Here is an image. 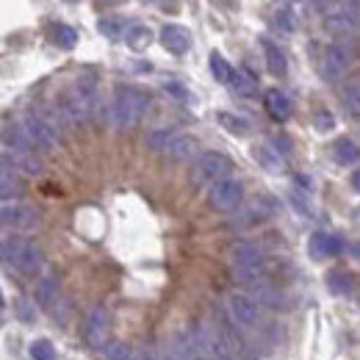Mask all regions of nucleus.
Listing matches in <instances>:
<instances>
[{
  "label": "nucleus",
  "instance_id": "nucleus-1",
  "mask_svg": "<svg viewBox=\"0 0 360 360\" xmlns=\"http://www.w3.org/2000/svg\"><path fill=\"white\" fill-rule=\"evenodd\" d=\"M150 108V94L141 89V86H117L114 89V97H111V125L120 128V131H128V128H136L141 122V117L147 114Z\"/></svg>",
  "mask_w": 360,
  "mask_h": 360
},
{
  "label": "nucleus",
  "instance_id": "nucleus-2",
  "mask_svg": "<svg viewBox=\"0 0 360 360\" xmlns=\"http://www.w3.org/2000/svg\"><path fill=\"white\" fill-rule=\"evenodd\" d=\"M0 261H11L14 269L22 274H39L45 266V255L34 241H25L20 236H0Z\"/></svg>",
  "mask_w": 360,
  "mask_h": 360
},
{
  "label": "nucleus",
  "instance_id": "nucleus-3",
  "mask_svg": "<svg viewBox=\"0 0 360 360\" xmlns=\"http://www.w3.org/2000/svg\"><path fill=\"white\" fill-rule=\"evenodd\" d=\"M94 105H97L94 81H91V78H78V84L67 91V97H64V103H61L58 108H61V114L67 117V122H75V125H78V122H86V120H89Z\"/></svg>",
  "mask_w": 360,
  "mask_h": 360
},
{
  "label": "nucleus",
  "instance_id": "nucleus-4",
  "mask_svg": "<svg viewBox=\"0 0 360 360\" xmlns=\"http://www.w3.org/2000/svg\"><path fill=\"white\" fill-rule=\"evenodd\" d=\"M233 169H236V164L227 155H222V153H202L197 158L194 169H191V178H194V183H200V186H205V183L214 186L219 180L230 178Z\"/></svg>",
  "mask_w": 360,
  "mask_h": 360
},
{
  "label": "nucleus",
  "instance_id": "nucleus-5",
  "mask_svg": "<svg viewBox=\"0 0 360 360\" xmlns=\"http://www.w3.org/2000/svg\"><path fill=\"white\" fill-rule=\"evenodd\" d=\"M22 134L28 136V141L34 144V150H45V153H50V150H56L58 147V139L50 134V128H47L45 122H42V117L34 111V108H28L25 114H22Z\"/></svg>",
  "mask_w": 360,
  "mask_h": 360
},
{
  "label": "nucleus",
  "instance_id": "nucleus-6",
  "mask_svg": "<svg viewBox=\"0 0 360 360\" xmlns=\"http://www.w3.org/2000/svg\"><path fill=\"white\" fill-rule=\"evenodd\" d=\"M241 200H244V186L233 178L219 180L208 188V202L217 211H236L241 205Z\"/></svg>",
  "mask_w": 360,
  "mask_h": 360
},
{
  "label": "nucleus",
  "instance_id": "nucleus-7",
  "mask_svg": "<svg viewBox=\"0 0 360 360\" xmlns=\"http://www.w3.org/2000/svg\"><path fill=\"white\" fill-rule=\"evenodd\" d=\"M349 61H352V53L347 50V45H327L324 47V56H321V75L327 81H338L347 75L349 70Z\"/></svg>",
  "mask_w": 360,
  "mask_h": 360
},
{
  "label": "nucleus",
  "instance_id": "nucleus-8",
  "mask_svg": "<svg viewBox=\"0 0 360 360\" xmlns=\"http://www.w3.org/2000/svg\"><path fill=\"white\" fill-rule=\"evenodd\" d=\"M230 258H233V269L261 271L266 255H264V247H258L255 241H238V244H233Z\"/></svg>",
  "mask_w": 360,
  "mask_h": 360
},
{
  "label": "nucleus",
  "instance_id": "nucleus-9",
  "mask_svg": "<svg viewBox=\"0 0 360 360\" xmlns=\"http://www.w3.org/2000/svg\"><path fill=\"white\" fill-rule=\"evenodd\" d=\"M227 311H230L233 324H238V327H244V330H252V327L261 324V311H258V305H255L252 300H247L244 294H233V297L227 300Z\"/></svg>",
  "mask_w": 360,
  "mask_h": 360
},
{
  "label": "nucleus",
  "instance_id": "nucleus-10",
  "mask_svg": "<svg viewBox=\"0 0 360 360\" xmlns=\"http://www.w3.org/2000/svg\"><path fill=\"white\" fill-rule=\"evenodd\" d=\"M37 208L14 200V202H0V227H31L37 225Z\"/></svg>",
  "mask_w": 360,
  "mask_h": 360
},
{
  "label": "nucleus",
  "instance_id": "nucleus-11",
  "mask_svg": "<svg viewBox=\"0 0 360 360\" xmlns=\"http://www.w3.org/2000/svg\"><path fill=\"white\" fill-rule=\"evenodd\" d=\"M344 250V241L335 236V233H327V230H316L308 241V255L314 261H330L335 255H341Z\"/></svg>",
  "mask_w": 360,
  "mask_h": 360
},
{
  "label": "nucleus",
  "instance_id": "nucleus-12",
  "mask_svg": "<svg viewBox=\"0 0 360 360\" xmlns=\"http://www.w3.org/2000/svg\"><path fill=\"white\" fill-rule=\"evenodd\" d=\"M22 194H25V178L8 161H0V202H14Z\"/></svg>",
  "mask_w": 360,
  "mask_h": 360
},
{
  "label": "nucleus",
  "instance_id": "nucleus-13",
  "mask_svg": "<svg viewBox=\"0 0 360 360\" xmlns=\"http://www.w3.org/2000/svg\"><path fill=\"white\" fill-rule=\"evenodd\" d=\"M161 45L167 47L172 56H186L191 50V31L183 25H164L158 34Z\"/></svg>",
  "mask_w": 360,
  "mask_h": 360
},
{
  "label": "nucleus",
  "instance_id": "nucleus-14",
  "mask_svg": "<svg viewBox=\"0 0 360 360\" xmlns=\"http://www.w3.org/2000/svg\"><path fill=\"white\" fill-rule=\"evenodd\" d=\"M105 330H108V314H105L103 305H94L89 319H86V341H89L91 347L100 349V347L108 341V338H105Z\"/></svg>",
  "mask_w": 360,
  "mask_h": 360
},
{
  "label": "nucleus",
  "instance_id": "nucleus-15",
  "mask_svg": "<svg viewBox=\"0 0 360 360\" xmlns=\"http://www.w3.org/2000/svg\"><path fill=\"white\" fill-rule=\"evenodd\" d=\"M0 141L11 150V155H17V153H37L34 144L28 141V136L22 134V128H20L17 122H6V125H0Z\"/></svg>",
  "mask_w": 360,
  "mask_h": 360
},
{
  "label": "nucleus",
  "instance_id": "nucleus-16",
  "mask_svg": "<svg viewBox=\"0 0 360 360\" xmlns=\"http://www.w3.org/2000/svg\"><path fill=\"white\" fill-rule=\"evenodd\" d=\"M264 108L274 122H285L291 117V100L280 89H266L264 91Z\"/></svg>",
  "mask_w": 360,
  "mask_h": 360
},
{
  "label": "nucleus",
  "instance_id": "nucleus-17",
  "mask_svg": "<svg viewBox=\"0 0 360 360\" xmlns=\"http://www.w3.org/2000/svg\"><path fill=\"white\" fill-rule=\"evenodd\" d=\"M252 155H255V161L271 172V175H280V172H285V158L280 155V150L277 147H271L269 141H264V144H258L255 150H252Z\"/></svg>",
  "mask_w": 360,
  "mask_h": 360
},
{
  "label": "nucleus",
  "instance_id": "nucleus-18",
  "mask_svg": "<svg viewBox=\"0 0 360 360\" xmlns=\"http://www.w3.org/2000/svg\"><path fill=\"white\" fill-rule=\"evenodd\" d=\"M34 300H37V305H39V308L53 311V308H56V302H61L58 280H56V277H42V280L37 283V288H34Z\"/></svg>",
  "mask_w": 360,
  "mask_h": 360
},
{
  "label": "nucleus",
  "instance_id": "nucleus-19",
  "mask_svg": "<svg viewBox=\"0 0 360 360\" xmlns=\"http://www.w3.org/2000/svg\"><path fill=\"white\" fill-rule=\"evenodd\" d=\"M197 150H200L197 139L178 134V136H175V141H172V144L167 147V155H169L172 161H191V158L197 155Z\"/></svg>",
  "mask_w": 360,
  "mask_h": 360
},
{
  "label": "nucleus",
  "instance_id": "nucleus-20",
  "mask_svg": "<svg viewBox=\"0 0 360 360\" xmlns=\"http://www.w3.org/2000/svg\"><path fill=\"white\" fill-rule=\"evenodd\" d=\"M333 158H335L341 167H355V164H358V158H360L358 144H355L352 139L341 136V139L333 144Z\"/></svg>",
  "mask_w": 360,
  "mask_h": 360
},
{
  "label": "nucleus",
  "instance_id": "nucleus-21",
  "mask_svg": "<svg viewBox=\"0 0 360 360\" xmlns=\"http://www.w3.org/2000/svg\"><path fill=\"white\" fill-rule=\"evenodd\" d=\"M264 53H266V70H269L274 78H283V75L288 72L285 53L274 45V42H269V39H264Z\"/></svg>",
  "mask_w": 360,
  "mask_h": 360
},
{
  "label": "nucleus",
  "instance_id": "nucleus-22",
  "mask_svg": "<svg viewBox=\"0 0 360 360\" xmlns=\"http://www.w3.org/2000/svg\"><path fill=\"white\" fill-rule=\"evenodd\" d=\"M327 285H330L333 294L349 297L352 288H355V277H352V271H347V269H333L327 274Z\"/></svg>",
  "mask_w": 360,
  "mask_h": 360
},
{
  "label": "nucleus",
  "instance_id": "nucleus-23",
  "mask_svg": "<svg viewBox=\"0 0 360 360\" xmlns=\"http://www.w3.org/2000/svg\"><path fill=\"white\" fill-rule=\"evenodd\" d=\"M122 37H125V45L136 50V53H141V50H147V47L153 45V31L147 25H131Z\"/></svg>",
  "mask_w": 360,
  "mask_h": 360
},
{
  "label": "nucleus",
  "instance_id": "nucleus-24",
  "mask_svg": "<svg viewBox=\"0 0 360 360\" xmlns=\"http://www.w3.org/2000/svg\"><path fill=\"white\" fill-rule=\"evenodd\" d=\"M11 167L20 172H28V175H34V178H39L42 175V161L37 158V153H17V155H11Z\"/></svg>",
  "mask_w": 360,
  "mask_h": 360
},
{
  "label": "nucleus",
  "instance_id": "nucleus-25",
  "mask_svg": "<svg viewBox=\"0 0 360 360\" xmlns=\"http://www.w3.org/2000/svg\"><path fill=\"white\" fill-rule=\"evenodd\" d=\"M227 84L233 86V91H236L238 97H252L255 89H258V86H255V78H252V75H247V72H241V70H233Z\"/></svg>",
  "mask_w": 360,
  "mask_h": 360
},
{
  "label": "nucleus",
  "instance_id": "nucleus-26",
  "mask_svg": "<svg viewBox=\"0 0 360 360\" xmlns=\"http://www.w3.org/2000/svg\"><path fill=\"white\" fill-rule=\"evenodd\" d=\"M219 125L225 128L227 134H233V136H250V122L244 120V117H236V114H230V111H219Z\"/></svg>",
  "mask_w": 360,
  "mask_h": 360
},
{
  "label": "nucleus",
  "instance_id": "nucleus-27",
  "mask_svg": "<svg viewBox=\"0 0 360 360\" xmlns=\"http://www.w3.org/2000/svg\"><path fill=\"white\" fill-rule=\"evenodd\" d=\"M50 39H53V45H58L61 50H72V47L78 45V31L70 28V25H53L50 28Z\"/></svg>",
  "mask_w": 360,
  "mask_h": 360
},
{
  "label": "nucleus",
  "instance_id": "nucleus-28",
  "mask_svg": "<svg viewBox=\"0 0 360 360\" xmlns=\"http://www.w3.org/2000/svg\"><path fill=\"white\" fill-rule=\"evenodd\" d=\"M100 355H103V360H131V347L125 341L111 338L100 347Z\"/></svg>",
  "mask_w": 360,
  "mask_h": 360
},
{
  "label": "nucleus",
  "instance_id": "nucleus-29",
  "mask_svg": "<svg viewBox=\"0 0 360 360\" xmlns=\"http://www.w3.org/2000/svg\"><path fill=\"white\" fill-rule=\"evenodd\" d=\"M175 136H178V131H169V128H164V131H153V134L147 136V147L155 150V153H167V147L175 141Z\"/></svg>",
  "mask_w": 360,
  "mask_h": 360
},
{
  "label": "nucleus",
  "instance_id": "nucleus-30",
  "mask_svg": "<svg viewBox=\"0 0 360 360\" xmlns=\"http://www.w3.org/2000/svg\"><path fill=\"white\" fill-rule=\"evenodd\" d=\"M288 200H291V205L297 208L300 217H305V219H314L316 217V208L314 202H311V197H308V191H291Z\"/></svg>",
  "mask_w": 360,
  "mask_h": 360
},
{
  "label": "nucleus",
  "instance_id": "nucleus-31",
  "mask_svg": "<svg viewBox=\"0 0 360 360\" xmlns=\"http://www.w3.org/2000/svg\"><path fill=\"white\" fill-rule=\"evenodd\" d=\"M344 105H349V114L358 117L360 114V84L358 78H349L344 86Z\"/></svg>",
  "mask_w": 360,
  "mask_h": 360
},
{
  "label": "nucleus",
  "instance_id": "nucleus-32",
  "mask_svg": "<svg viewBox=\"0 0 360 360\" xmlns=\"http://www.w3.org/2000/svg\"><path fill=\"white\" fill-rule=\"evenodd\" d=\"M208 58H211V61H208V67H211V72H214V81H219V84H227V81H230V72H233V67L227 64L225 58L219 56V53H211Z\"/></svg>",
  "mask_w": 360,
  "mask_h": 360
},
{
  "label": "nucleus",
  "instance_id": "nucleus-33",
  "mask_svg": "<svg viewBox=\"0 0 360 360\" xmlns=\"http://www.w3.org/2000/svg\"><path fill=\"white\" fill-rule=\"evenodd\" d=\"M274 20H277V25H280L283 31H294V28H297V14H294V6H291V3H283V6L277 8Z\"/></svg>",
  "mask_w": 360,
  "mask_h": 360
},
{
  "label": "nucleus",
  "instance_id": "nucleus-34",
  "mask_svg": "<svg viewBox=\"0 0 360 360\" xmlns=\"http://www.w3.org/2000/svg\"><path fill=\"white\" fill-rule=\"evenodd\" d=\"M31 358L34 360H56V349H53V344H50L47 338H39V341L31 344Z\"/></svg>",
  "mask_w": 360,
  "mask_h": 360
},
{
  "label": "nucleus",
  "instance_id": "nucleus-35",
  "mask_svg": "<svg viewBox=\"0 0 360 360\" xmlns=\"http://www.w3.org/2000/svg\"><path fill=\"white\" fill-rule=\"evenodd\" d=\"M164 91L169 94V97H175L178 103H194V97H191V91L186 89L180 81H164Z\"/></svg>",
  "mask_w": 360,
  "mask_h": 360
},
{
  "label": "nucleus",
  "instance_id": "nucleus-36",
  "mask_svg": "<svg viewBox=\"0 0 360 360\" xmlns=\"http://www.w3.org/2000/svg\"><path fill=\"white\" fill-rule=\"evenodd\" d=\"M100 34L108 39H120L122 37V22L120 20H100Z\"/></svg>",
  "mask_w": 360,
  "mask_h": 360
},
{
  "label": "nucleus",
  "instance_id": "nucleus-37",
  "mask_svg": "<svg viewBox=\"0 0 360 360\" xmlns=\"http://www.w3.org/2000/svg\"><path fill=\"white\" fill-rule=\"evenodd\" d=\"M314 125L319 134H330V131L335 128V117H333L330 111H321V114H316Z\"/></svg>",
  "mask_w": 360,
  "mask_h": 360
},
{
  "label": "nucleus",
  "instance_id": "nucleus-38",
  "mask_svg": "<svg viewBox=\"0 0 360 360\" xmlns=\"http://www.w3.org/2000/svg\"><path fill=\"white\" fill-rule=\"evenodd\" d=\"M14 308H17V316H20L22 321H31V319H34L31 302H25V300H17V302H14Z\"/></svg>",
  "mask_w": 360,
  "mask_h": 360
},
{
  "label": "nucleus",
  "instance_id": "nucleus-39",
  "mask_svg": "<svg viewBox=\"0 0 360 360\" xmlns=\"http://www.w3.org/2000/svg\"><path fill=\"white\" fill-rule=\"evenodd\" d=\"M294 183L297 186H305V188H314V180L308 178V175H294Z\"/></svg>",
  "mask_w": 360,
  "mask_h": 360
},
{
  "label": "nucleus",
  "instance_id": "nucleus-40",
  "mask_svg": "<svg viewBox=\"0 0 360 360\" xmlns=\"http://www.w3.org/2000/svg\"><path fill=\"white\" fill-rule=\"evenodd\" d=\"M349 183H352V191H360V175H358V172H352Z\"/></svg>",
  "mask_w": 360,
  "mask_h": 360
},
{
  "label": "nucleus",
  "instance_id": "nucleus-41",
  "mask_svg": "<svg viewBox=\"0 0 360 360\" xmlns=\"http://www.w3.org/2000/svg\"><path fill=\"white\" fill-rule=\"evenodd\" d=\"M3 308H6V300H3V291H0V319H3Z\"/></svg>",
  "mask_w": 360,
  "mask_h": 360
}]
</instances>
